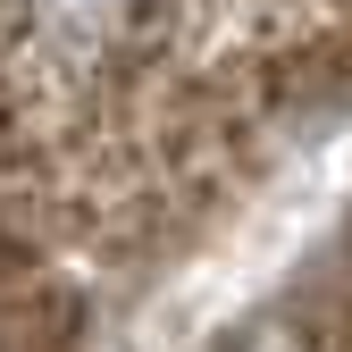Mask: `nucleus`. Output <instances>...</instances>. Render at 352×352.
Instances as JSON below:
<instances>
[{"label": "nucleus", "mask_w": 352, "mask_h": 352, "mask_svg": "<svg viewBox=\"0 0 352 352\" xmlns=\"http://www.w3.org/2000/svg\"><path fill=\"white\" fill-rule=\"evenodd\" d=\"M235 352H302V344H294V336H285V327H260V336H243V344H235Z\"/></svg>", "instance_id": "1"}]
</instances>
